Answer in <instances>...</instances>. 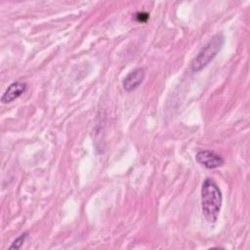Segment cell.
Segmentation results:
<instances>
[{
	"instance_id": "obj_1",
	"label": "cell",
	"mask_w": 250,
	"mask_h": 250,
	"mask_svg": "<svg viewBox=\"0 0 250 250\" xmlns=\"http://www.w3.org/2000/svg\"><path fill=\"white\" fill-rule=\"evenodd\" d=\"M201 209L205 220L208 223H215L219 217L223 194L217 183L210 178H206L201 187Z\"/></svg>"
},
{
	"instance_id": "obj_2",
	"label": "cell",
	"mask_w": 250,
	"mask_h": 250,
	"mask_svg": "<svg viewBox=\"0 0 250 250\" xmlns=\"http://www.w3.org/2000/svg\"><path fill=\"white\" fill-rule=\"evenodd\" d=\"M224 43L225 37L223 33H216L213 35L192 60L190 64L191 70L193 72H197L206 67L221 51Z\"/></svg>"
},
{
	"instance_id": "obj_3",
	"label": "cell",
	"mask_w": 250,
	"mask_h": 250,
	"mask_svg": "<svg viewBox=\"0 0 250 250\" xmlns=\"http://www.w3.org/2000/svg\"><path fill=\"white\" fill-rule=\"evenodd\" d=\"M196 161L207 169H216L224 165L223 157L211 150H198L195 154Z\"/></svg>"
},
{
	"instance_id": "obj_4",
	"label": "cell",
	"mask_w": 250,
	"mask_h": 250,
	"mask_svg": "<svg viewBox=\"0 0 250 250\" xmlns=\"http://www.w3.org/2000/svg\"><path fill=\"white\" fill-rule=\"evenodd\" d=\"M145 76L146 72L143 67H137L132 69L130 72L127 73L122 81V86L124 90L127 92H131L137 89L143 83Z\"/></svg>"
},
{
	"instance_id": "obj_5",
	"label": "cell",
	"mask_w": 250,
	"mask_h": 250,
	"mask_svg": "<svg viewBox=\"0 0 250 250\" xmlns=\"http://www.w3.org/2000/svg\"><path fill=\"white\" fill-rule=\"evenodd\" d=\"M27 89V84L22 81H15L11 83L4 91L1 97L2 104H9L21 97Z\"/></svg>"
},
{
	"instance_id": "obj_6",
	"label": "cell",
	"mask_w": 250,
	"mask_h": 250,
	"mask_svg": "<svg viewBox=\"0 0 250 250\" xmlns=\"http://www.w3.org/2000/svg\"><path fill=\"white\" fill-rule=\"evenodd\" d=\"M27 236H28V232H27V231L22 232L20 236H18V237L14 240V242H13L12 245L9 247V249H11V250H12V249H16V250L20 249V248L22 246V244L25 242Z\"/></svg>"
},
{
	"instance_id": "obj_7",
	"label": "cell",
	"mask_w": 250,
	"mask_h": 250,
	"mask_svg": "<svg viewBox=\"0 0 250 250\" xmlns=\"http://www.w3.org/2000/svg\"><path fill=\"white\" fill-rule=\"evenodd\" d=\"M149 18V15L146 12H139L136 14V20L141 22H146Z\"/></svg>"
}]
</instances>
